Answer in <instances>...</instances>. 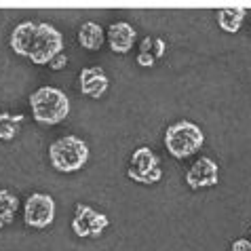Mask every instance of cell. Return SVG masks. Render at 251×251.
Listing matches in <instances>:
<instances>
[{"instance_id":"ac0fdd59","label":"cell","mask_w":251,"mask_h":251,"mask_svg":"<svg viewBox=\"0 0 251 251\" xmlns=\"http://www.w3.org/2000/svg\"><path fill=\"white\" fill-rule=\"evenodd\" d=\"M156 64V59L152 57V55H146V53H137V66L142 68H152Z\"/></svg>"},{"instance_id":"30bf717a","label":"cell","mask_w":251,"mask_h":251,"mask_svg":"<svg viewBox=\"0 0 251 251\" xmlns=\"http://www.w3.org/2000/svg\"><path fill=\"white\" fill-rule=\"evenodd\" d=\"M78 80H80V91H82V95L91 97V100H100V97H103V93H106L108 87H110L108 76H106V72H103L100 66L82 68Z\"/></svg>"},{"instance_id":"8fae6325","label":"cell","mask_w":251,"mask_h":251,"mask_svg":"<svg viewBox=\"0 0 251 251\" xmlns=\"http://www.w3.org/2000/svg\"><path fill=\"white\" fill-rule=\"evenodd\" d=\"M36 27H38V22H22L19 25H15V30L11 32L9 45L19 57H25L27 47H30V43H32Z\"/></svg>"},{"instance_id":"7a4b0ae2","label":"cell","mask_w":251,"mask_h":251,"mask_svg":"<svg viewBox=\"0 0 251 251\" xmlns=\"http://www.w3.org/2000/svg\"><path fill=\"white\" fill-rule=\"evenodd\" d=\"M49 160L53 169L59 173L80 171L89 160V146L78 135L59 137L49 146Z\"/></svg>"},{"instance_id":"d6986e66","label":"cell","mask_w":251,"mask_h":251,"mask_svg":"<svg viewBox=\"0 0 251 251\" xmlns=\"http://www.w3.org/2000/svg\"><path fill=\"white\" fill-rule=\"evenodd\" d=\"M230 249L232 251H251V239H236Z\"/></svg>"},{"instance_id":"52a82bcc","label":"cell","mask_w":251,"mask_h":251,"mask_svg":"<svg viewBox=\"0 0 251 251\" xmlns=\"http://www.w3.org/2000/svg\"><path fill=\"white\" fill-rule=\"evenodd\" d=\"M108 226H110V218L106 213H100L91 205L78 203L74 207L72 230L78 239H97Z\"/></svg>"},{"instance_id":"7c38bea8","label":"cell","mask_w":251,"mask_h":251,"mask_svg":"<svg viewBox=\"0 0 251 251\" xmlns=\"http://www.w3.org/2000/svg\"><path fill=\"white\" fill-rule=\"evenodd\" d=\"M106 43V34L103 27L95 22H85L78 27V45L87 51H100Z\"/></svg>"},{"instance_id":"9c48e42d","label":"cell","mask_w":251,"mask_h":251,"mask_svg":"<svg viewBox=\"0 0 251 251\" xmlns=\"http://www.w3.org/2000/svg\"><path fill=\"white\" fill-rule=\"evenodd\" d=\"M135 38H137L135 27L131 24H127V22L110 24L108 34H106V40H108L110 49H112L114 53H118V55L129 53L131 49H133V45H135Z\"/></svg>"},{"instance_id":"9a60e30c","label":"cell","mask_w":251,"mask_h":251,"mask_svg":"<svg viewBox=\"0 0 251 251\" xmlns=\"http://www.w3.org/2000/svg\"><path fill=\"white\" fill-rule=\"evenodd\" d=\"M25 121L24 114H11V112H2L0 114V142H13L17 137L22 123Z\"/></svg>"},{"instance_id":"5b68a950","label":"cell","mask_w":251,"mask_h":251,"mask_svg":"<svg viewBox=\"0 0 251 251\" xmlns=\"http://www.w3.org/2000/svg\"><path fill=\"white\" fill-rule=\"evenodd\" d=\"M127 176H129V179H133L137 184H144V186L160 182V177H163V167H160V160L154 154V150L148 148V146L137 148L133 154H131Z\"/></svg>"},{"instance_id":"3957f363","label":"cell","mask_w":251,"mask_h":251,"mask_svg":"<svg viewBox=\"0 0 251 251\" xmlns=\"http://www.w3.org/2000/svg\"><path fill=\"white\" fill-rule=\"evenodd\" d=\"M203 144H205V133L201 131L199 125L190 121H177L169 125L165 131V148L177 160L194 156L203 148Z\"/></svg>"},{"instance_id":"2e32d148","label":"cell","mask_w":251,"mask_h":251,"mask_svg":"<svg viewBox=\"0 0 251 251\" xmlns=\"http://www.w3.org/2000/svg\"><path fill=\"white\" fill-rule=\"evenodd\" d=\"M165 51H167V43H165L163 38H150V36H146L142 43H139V53L152 55L154 59L163 57Z\"/></svg>"},{"instance_id":"5bb4252c","label":"cell","mask_w":251,"mask_h":251,"mask_svg":"<svg viewBox=\"0 0 251 251\" xmlns=\"http://www.w3.org/2000/svg\"><path fill=\"white\" fill-rule=\"evenodd\" d=\"M19 209V199L13 194L11 190H0V230L13 224L15 213Z\"/></svg>"},{"instance_id":"ba28073f","label":"cell","mask_w":251,"mask_h":251,"mask_svg":"<svg viewBox=\"0 0 251 251\" xmlns=\"http://www.w3.org/2000/svg\"><path fill=\"white\" fill-rule=\"evenodd\" d=\"M220 182V167L213 158H199L194 160L192 167L186 173V184L192 190H203V188H211L218 186Z\"/></svg>"},{"instance_id":"4fadbf2b","label":"cell","mask_w":251,"mask_h":251,"mask_svg":"<svg viewBox=\"0 0 251 251\" xmlns=\"http://www.w3.org/2000/svg\"><path fill=\"white\" fill-rule=\"evenodd\" d=\"M247 17V11L243 6H226L218 11V25L228 34H234L241 30L243 22Z\"/></svg>"},{"instance_id":"277c9868","label":"cell","mask_w":251,"mask_h":251,"mask_svg":"<svg viewBox=\"0 0 251 251\" xmlns=\"http://www.w3.org/2000/svg\"><path fill=\"white\" fill-rule=\"evenodd\" d=\"M59 53H64V36L57 27L51 24H40L34 32V38L30 47H27L25 59H30L36 66H47L57 57Z\"/></svg>"},{"instance_id":"8992f818","label":"cell","mask_w":251,"mask_h":251,"mask_svg":"<svg viewBox=\"0 0 251 251\" xmlns=\"http://www.w3.org/2000/svg\"><path fill=\"white\" fill-rule=\"evenodd\" d=\"M55 222V201L51 194L34 192L24 205V224L27 228L45 230Z\"/></svg>"},{"instance_id":"e0dca14e","label":"cell","mask_w":251,"mask_h":251,"mask_svg":"<svg viewBox=\"0 0 251 251\" xmlns=\"http://www.w3.org/2000/svg\"><path fill=\"white\" fill-rule=\"evenodd\" d=\"M66 66H68V55L66 53H59L57 57L49 64V68H51V70H64Z\"/></svg>"},{"instance_id":"6da1fadb","label":"cell","mask_w":251,"mask_h":251,"mask_svg":"<svg viewBox=\"0 0 251 251\" xmlns=\"http://www.w3.org/2000/svg\"><path fill=\"white\" fill-rule=\"evenodd\" d=\"M32 118L43 127L64 123L70 114L68 95L57 87H40L30 95Z\"/></svg>"}]
</instances>
